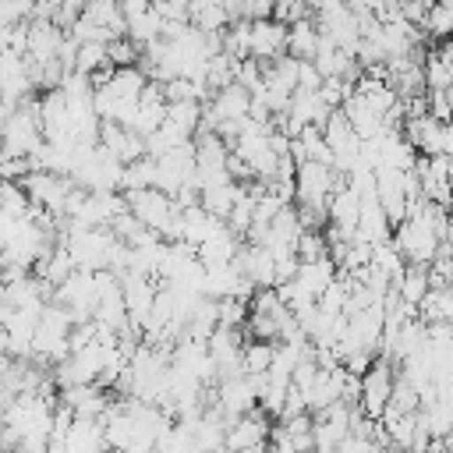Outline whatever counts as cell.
Returning <instances> with one entry per match:
<instances>
[{
    "label": "cell",
    "mask_w": 453,
    "mask_h": 453,
    "mask_svg": "<svg viewBox=\"0 0 453 453\" xmlns=\"http://www.w3.org/2000/svg\"><path fill=\"white\" fill-rule=\"evenodd\" d=\"M396 361L389 354H379L372 361V368L361 375V396H357V411L372 421H382L393 393H396Z\"/></svg>",
    "instance_id": "1"
},
{
    "label": "cell",
    "mask_w": 453,
    "mask_h": 453,
    "mask_svg": "<svg viewBox=\"0 0 453 453\" xmlns=\"http://www.w3.org/2000/svg\"><path fill=\"white\" fill-rule=\"evenodd\" d=\"M287 35H290V25L276 21V18H265V21H251V57L258 64H273L287 53Z\"/></svg>",
    "instance_id": "2"
},
{
    "label": "cell",
    "mask_w": 453,
    "mask_h": 453,
    "mask_svg": "<svg viewBox=\"0 0 453 453\" xmlns=\"http://www.w3.org/2000/svg\"><path fill=\"white\" fill-rule=\"evenodd\" d=\"M319 42H322V28H319L315 18L294 21L290 25V35H287V57H294V60H315Z\"/></svg>",
    "instance_id": "3"
},
{
    "label": "cell",
    "mask_w": 453,
    "mask_h": 453,
    "mask_svg": "<svg viewBox=\"0 0 453 453\" xmlns=\"http://www.w3.org/2000/svg\"><path fill=\"white\" fill-rule=\"evenodd\" d=\"M425 28H428V35H435V39L453 35V0H435V4L428 7Z\"/></svg>",
    "instance_id": "4"
}]
</instances>
